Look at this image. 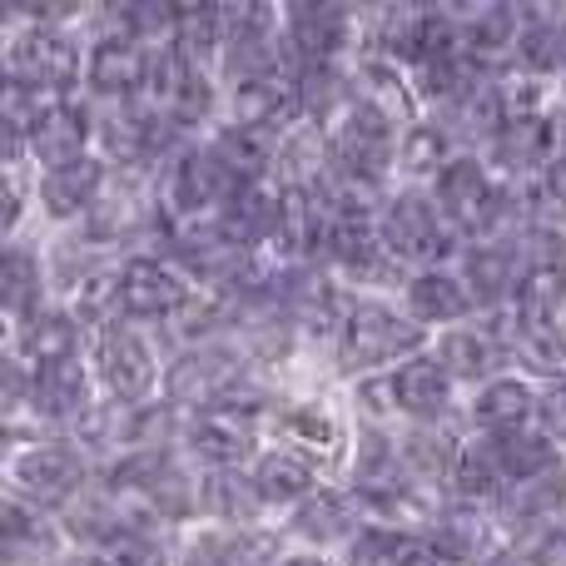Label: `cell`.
<instances>
[{
    "instance_id": "6da1fadb",
    "label": "cell",
    "mask_w": 566,
    "mask_h": 566,
    "mask_svg": "<svg viewBox=\"0 0 566 566\" xmlns=\"http://www.w3.org/2000/svg\"><path fill=\"white\" fill-rule=\"evenodd\" d=\"M422 343V323L382 308V303H353L343 318V363L348 368H378L398 353H412Z\"/></svg>"
},
{
    "instance_id": "7a4b0ae2",
    "label": "cell",
    "mask_w": 566,
    "mask_h": 566,
    "mask_svg": "<svg viewBox=\"0 0 566 566\" xmlns=\"http://www.w3.org/2000/svg\"><path fill=\"white\" fill-rule=\"evenodd\" d=\"M333 159L353 179H382L392 169V115L382 105H348L333 129Z\"/></svg>"
},
{
    "instance_id": "3957f363",
    "label": "cell",
    "mask_w": 566,
    "mask_h": 566,
    "mask_svg": "<svg viewBox=\"0 0 566 566\" xmlns=\"http://www.w3.org/2000/svg\"><path fill=\"white\" fill-rule=\"evenodd\" d=\"M80 70V50L60 30H20L6 45V80L20 90H65Z\"/></svg>"
},
{
    "instance_id": "277c9868",
    "label": "cell",
    "mask_w": 566,
    "mask_h": 566,
    "mask_svg": "<svg viewBox=\"0 0 566 566\" xmlns=\"http://www.w3.org/2000/svg\"><path fill=\"white\" fill-rule=\"evenodd\" d=\"M239 189L244 185H239L234 169H229L214 149H189V155H179V165L169 169L165 195H169V209H175V214L195 219V214H209V209L224 214V209L239 199Z\"/></svg>"
},
{
    "instance_id": "5b68a950",
    "label": "cell",
    "mask_w": 566,
    "mask_h": 566,
    "mask_svg": "<svg viewBox=\"0 0 566 566\" xmlns=\"http://www.w3.org/2000/svg\"><path fill=\"white\" fill-rule=\"evenodd\" d=\"M378 239L392 259H408V264H432L448 249V224H442V209L422 195H402L382 209Z\"/></svg>"
},
{
    "instance_id": "8992f818",
    "label": "cell",
    "mask_w": 566,
    "mask_h": 566,
    "mask_svg": "<svg viewBox=\"0 0 566 566\" xmlns=\"http://www.w3.org/2000/svg\"><path fill=\"white\" fill-rule=\"evenodd\" d=\"M80 472H85V462L65 442H40V448H25L20 458H10V482L35 502L70 497L80 488Z\"/></svg>"
},
{
    "instance_id": "52a82bcc",
    "label": "cell",
    "mask_w": 566,
    "mask_h": 566,
    "mask_svg": "<svg viewBox=\"0 0 566 566\" xmlns=\"http://www.w3.org/2000/svg\"><path fill=\"white\" fill-rule=\"evenodd\" d=\"M189 283L159 259H129L119 269V308L135 318H169L175 308H185Z\"/></svg>"
},
{
    "instance_id": "ba28073f",
    "label": "cell",
    "mask_w": 566,
    "mask_h": 566,
    "mask_svg": "<svg viewBox=\"0 0 566 566\" xmlns=\"http://www.w3.org/2000/svg\"><path fill=\"white\" fill-rule=\"evenodd\" d=\"M99 378L119 402H139L155 388V353L135 328H109L99 338Z\"/></svg>"
},
{
    "instance_id": "9c48e42d",
    "label": "cell",
    "mask_w": 566,
    "mask_h": 566,
    "mask_svg": "<svg viewBox=\"0 0 566 566\" xmlns=\"http://www.w3.org/2000/svg\"><path fill=\"white\" fill-rule=\"evenodd\" d=\"M497 205H502V195L492 189L488 169H482L478 159H448V169L438 175V209L452 219V224L492 229Z\"/></svg>"
},
{
    "instance_id": "30bf717a",
    "label": "cell",
    "mask_w": 566,
    "mask_h": 566,
    "mask_svg": "<svg viewBox=\"0 0 566 566\" xmlns=\"http://www.w3.org/2000/svg\"><path fill=\"white\" fill-rule=\"evenodd\" d=\"M85 139H90V119L75 105H45L40 115H30L25 125V149L50 169H65L85 159Z\"/></svg>"
},
{
    "instance_id": "8fae6325",
    "label": "cell",
    "mask_w": 566,
    "mask_h": 566,
    "mask_svg": "<svg viewBox=\"0 0 566 566\" xmlns=\"http://www.w3.org/2000/svg\"><path fill=\"white\" fill-rule=\"evenodd\" d=\"M239 382V358L224 348H189L185 358L169 368L165 388L175 402H219L229 398Z\"/></svg>"
},
{
    "instance_id": "7c38bea8",
    "label": "cell",
    "mask_w": 566,
    "mask_h": 566,
    "mask_svg": "<svg viewBox=\"0 0 566 566\" xmlns=\"http://www.w3.org/2000/svg\"><path fill=\"white\" fill-rule=\"evenodd\" d=\"M149 50L129 35H105L90 55V85L99 95H119V99H135L139 90L149 85Z\"/></svg>"
},
{
    "instance_id": "4fadbf2b",
    "label": "cell",
    "mask_w": 566,
    "mask_h": 566,
    "mask_svg": "<svg viewBox=\"0 0 566 566\" xmlns=\"http://www.w3.org/2000/svg\"><path fill=\"white\" fill-rule=\"evenodd\" d=\"M293 115H303L298 75H269V80H254V85H234V125L274 135V125H289Z\"/></svg>"
},
{
    "instance_id": "5bb4252c",
    "label": "cell",
    "mask_w": 566,
    "mask_h": 566,
    "mask_svg": "<svg viewBox=\"0 0 566 566\" xmlns=\"http://www.w3.org/2000/svg\"><path fill=\"white\" fill-rule=\"evenodd\" d=\"M283 25H289V40L298 50L303 65H328L343 50V35H348V10L338 6H289L283 10Z\"/></svg>"
},
{
    "instance_id": "9a60e30c",
    "label": "cell",
    "mask_w": 566,
    "mask_h": 566,
    "mask_svg": "<svg viewBox=\"0 0 566 566\" xmlns=\"http://www.w3.org/2000/svg\"><path fill=\"white\" fill-rule=\"evenodd\" d=\"M537 392H532V382L522 378H492L488 388L478 392V402H472V422L478 428H488V438H502V432H522L532 418H537Z\"/></svg>"
},
{
    "instance_id": "2e32d148",
    "label": "cell",
    "mask_w": 566,
    "mask_h": 566,
    "mask_svg": "<svg viewBox=\"0 0 566 566\" xmlns=\"http://www.w3.org/2000/svg\"><path fill=\"white\" fill-rule=\"evenodd\" d=\"M448 392H452V373L438 358H408L392 373V402L402 412H412V418H438L448 408Z\"/></svg>"
},
{
    "instance_id": "e0dca14e",
    "label": "cell",
    "mask_w": 566,
    "mask_h": 566,
    "mask_svg": "<svg viewBox=\"0 0 566 566\" xmlns=\"http://www.w3.org/2000/svg\"><path fill=\"white\" fill-rule=\"evenodd\" d=\"M468 55L492 65V60L522 50V35H527V10H507V6H478L468 15Z\"/></svg>"
},
{
    "instance_id": "ac0fdd59",
    "label": "cell",
    "mask_w": 566,
    "mask_h": 566,
    "mask_svg": "<svg viewBox=\"0 0 566 566\" xmlns=\"http://www.w3.org/2000/svg\"><path fill=\"white\" fill-rule=\"evenodd\" d=\"M189 442L214 468H239L254 452V428H249V418H234V412H205L189 428Z\"/></svg>"
},
{
    "instance_id": "d6986e66",
    "label": "cell",
    "mask_w": 566,
    "mask_h": 566,
    "mask_svg": "<svg viewBox=\"0 0 566 566\" xmlns=\"http://www.w3.org/2000/svg\"><path fill=\"white\" fill-rule=\"evenodd\" d=\"M99 179H105V169H99V159H80V165H65V169H50L45 185H40V199H45V209L55 219H75L80 209L99 205Z\"/></svg>"
},
{
    "instance_id": "ffe728a7",
    "label": "cell",
    "mask_w": 566,
    "mask_h": 566,
    "mask_svg": "<svg viewBox=\"0 0 566 566\" xmlns=\"http://www.w3.org/2000/svg\"><path fill=\"white\" fill-rule=\"evenodd\" d=\"M408 308L418 313V323H458L472 308V289L458 274L428 269L408 283Z\"/></svg>"
},
{
    "instance_id": "44dd1931",
    "label": "cell",
    "mask_w": 566,
    "mask_h": 566,
    "mask_svg": "<svg viewBox=\"0 0 566 566\" xmlns=\"http://www.w3.org/2000/svg\"><path fill=\"white\" fill-rule=\"evenodd\" d=\"M30 392L45 402L50 412L70 418V412L85 408V368H80L75 353H60V358H45L30 368Z\"/></svg>"
},
{
    "instance_id": "7402d4cb",
    "label": "cell",
    "mask_w": 566,
    "mask_h": 566,
    "mask_svg": "<svg viewBox=\"0 0 566 566\" xmlns=\"http://www.w3.org/2000/svg\"><path fill=\"white\" fill-rule=\"evenodd\" d=\"M492 458H497V472L502 482H537L552 472V452L557 442H547L542 432H502V438H488Z\"/></svg>"
},
{
    "instance_id": "603a6c76",
    "label": "cell",
    "mask_w": 566,
    "mask_h": 566,
    "mask_svg": "<svg viewBox=\"0 0 566 566\" xmlns=\"http://www.w3.org/2000/svg\"><path fill=\"white\" fill-rule=\"evenodd\" d=\"M562 303H566V264H557V259L532 264L517 289L522 328H552V313H562Z\"/></svg>"
},
{
    "instance_id": "cb8c5ba5",
    "label": "cell",
    "mask_w": 566,
    "mask_h": 566,
    "mask_svg": "<svg viewBox=\"0 0 566 566\" xmlns=\"http://www.w3.org/2000/svg\"><path fill=\"white\" fill-rule=\"evenodd\" d=\"M249 488L264 502H298L313 492V468L298 452H269V458H259V468L249 472Z\"/></svg>"
},
{
    "instance_id": "d4e9b609",
    "label": "cell",
    "mask_w": 566,
    "mask_h": 566,
    "mask_svg": "<svg viewBox=\"0 0 566 566\" xmlns=\"http://www.w3.org/2000/svg\"><path fill=\"white\" fill-rule=\"evenodd\" d=\"M492 155H497V165H507V169L542 165V159L552 155V119L547 115L507 119V125H502V135L492 139Z\"/></svg>"
},
{
    "instance_id": "484cf974",
    "label": "cell",
    "mask_w": 566,
    "mask_h": 566,
    "mask_svg": "<svg viewBox=\"0 0 566 566\" xmlns=\"http://www.w3.org/2000/svg\"><path fill=\"white\" fill-rule=\"evenodd\" d=\"M214 155L234 169L239 185H254V179L274 165V135H269V129H249V125H229L224 135H219Z\"/></svg>"
},
{
    "instance_id": "4316f807",
    "label": "cell",
    "mask_w": 566,
    "mask_h": 566,
    "mask_svg": "<svg viewBox=\"0 0 566 566\" xmlns=\"http://www.w3.org/2000/svg\"><path fill=\"white\" fill-rule=\"evenodd\" d=\"M527 269L512 264V249L507 244H492V249H472L468 259V289L472 298H502V293H517Z\"/></svg>"
},
{
    "instance_id": "83f0119b",
    "label": "cell",
    "mask_w": 566,
    "mask_h": 566,
    "mask_svg": "<svg viewBox=\"0 0 566 566\" xmlns=\"http://www.w3.org/2000/svg\"><path fill=\"white\" fill-rule=\"evenodd\" d=\"M293 527L313 542H338L353 532V507H348V497H338V492H313V497L303 502V512L293 517Z\"/></svg>"
},
{
    "instance_id": "f1b7e54d",
    "label": "cell",
    "mask_w": 566,
    "mask_h": 566,
    "mask_svg": "<svg viewBox=\"0 0 566 566\" xmlns=\"http://www.w3.org/2000/svg\"><path fill=\"white\" fill-rule=\"evenodd\" d=\"M269 552L264 537H234V532H219V537H199L189 547V566H259Z\"/></svg>"
},
{
    "instance_id": "f546056e",
    "label": "cell",
    "mask_w": 566,
    "mask_h": 566,
    "mask_svg": "<svg viewBox=\"0 0 566 566\" xmlns=\"http://www.w3.org/2000/svg\"><path fill=\"white\" fill-rule=\"evenodd\" d=\"M438 363L448 373H458V378H482V373L497 363V348H492V338H482V333H448L438 348Z\"/></svg>"
},
{
    "instance_id": "4dcf8cb0",
    "label": "cell",
    "mask_w": 566,
    "mask_h": 566,
    "mask_svg": "<svg viewBox=\"0 0 566 566\" xmlns=\"http://www.w3.org/2000/svg\"><path fill=\"white\" fill-rule=\"evenodd\" d=\"M35 293H40L35 254H25V249H10V254H6V274H0V298H6L10 318H25V308H35Z\"/></svg>"
},
{
    "instance_id": "1f68e13d",
    "label": "cell",
    "mask_w": 566,
    "mask_h": 566,
    "mask_svg": "<svg viewBox=\"0 0 566 566\" xmlns=\"http://www.w3.org/2000/svg\"><path fill=\"white\" fill-rule=\"evenodd\" d=\"M418 552L422 547L402 532H363L348 552V566H412Z\"/></svg>"
},
{
    "instance_id": "d6a6232c",
    "label": "cell",
    "mask_w": 566,
    "mask_h": 566,
    "mask_svg": "<svg viewBox=\"0 0 566 566\" xmlns=\"http://www.w3.org/2000/svg\"><path fill=\"white\" fill-rule=\"evenodd\" d=\"M432 552L438 557H478L482 552V522L472 512H448L432 527Z\"/></svg>"
},
{
    "instance_id": "836d02e7",
    "label": "cell",
    "mask_w": 566,
    "mask_h": 566,
    "mask_svg": "<svg viewBox=\"0 0 566 566\" xmlns=\"http://www.w3.org/2000/svg\"><path fill=\"white\" fill-rule=\"evenodd\" d=\"M522 348H527V358L537 363L542 373L566 382V343L552 338V328H522Z\"/></svg>"
},
{
    "instance_id": "e575fe53",
    "label": "cell",
    "mask_w": 566,
    "mask_h": 566,
    "mask_svg": "<svg viewBox=\"0 0 566 566\" xmlns=\"http://www.w3.org/2000/svg\"><path fill=\"white\" fill-rule=\"evenodd\" d=\"M402 165L408 169H448L442 165V135H432V129H418V135L408 139V145H402Z\"/></svg>"
},
{
    "instance_id": "d590c367",
    "label": "cell",
    "mask_w": 566,
    "mask_h": 566,
    "mask_svg": "<svg viewBox=\"0 0 566 566\" xmlns=\"http://www.w3.org/2000/svg\"><path fill=\"white\" fill-rule=\"evenodd\" d=\"M105 562L109 566H159V552L139 537H109L105 547Z\"/></svg>"
},
{
    "instance_id": "8d00e7d4",
    "label": "cell",
    "mask_w": 566,
    "mask_h": 566,
    "mask_svg": "<svg viewBox=\"0 0 566 566\" xmlns=\"http://www.w3.org/2000/svg\"><path fill=\"white\" fill-rule=\"evenodd\" d=\"M542 438L566 442V382H552L542 398Z\"/></svg>"
},
{
    "instance_id": "74e56055",
    "label": "cell",
    "mask_w": 566,
    "mask_h": 566,
    "mask_svg": "<svg viewBox=\"0 0 566 566\" xmlns=\"http://www.w3.org/2000/svg\"><path fill=\"white\" fill-rule=\"evenodd\" d=\"M289 428H298V432H293L298 442H318V448H328V442H333L328 418H313V412H289Z\"/></svg>"
},
{
    "instance_id": "f35d334b",
    "label": "cell",
    "mask_w": 566,
    "mask_h": 566,
    "mask_svg": "<svg viewBox=\"0 0 566 566\" xmlns=\"http://www.w3.org/2000/svg\"><path fill=\"white\" fill-rule=\"evenodd\" d=\"M283 566H328L323 557H293V562H283Z\"/></svg>"
},
{
    "instance_id": "ab89813d",
    "label": "cell",
    "mask_w": 566,
    "mask_h": 566,
    "mask_svg": "<svg viewBox=\"0 0 566 566\" xmlns=\"http://www.w3.org/2000/svg\"><path fill=\"white\" fill-rule=\"evenodd\" d=\"M85 566H109V562H105V557H95V562H85Z\"/></svg>"
}]
</instances>
